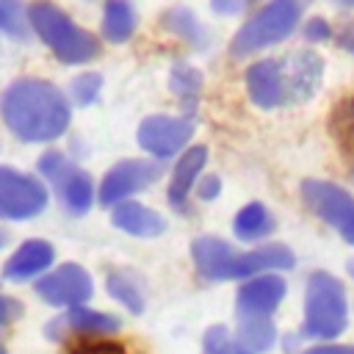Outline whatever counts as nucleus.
<instances>
[{
	"mask_svg": "<svg viewBox=\"0 0 354 354\" xmlns=\"http://www.w3.org/2000/svg\"><path fill=\"white\" fill-rule=\"evenodd\" d=\"M102 88V75L100 72H83L69 83V97L75 105H91L100 97Z\"/></svg>",
	"mask_w": 354,
	"mask_h": 354,
	"instance_id": "cd10ccee",
	"label": "nucleus"
},
{
	"mask_svg": "<svg viewBox=\"0 0 354 354\" xmlns=\"http://www.w3.org/2000/svg\"><path fill=\"white\" fill-rule=\"evenodd\" d=\"M160 25H163L171 36L183 39L185 44H191L194 50H205V47L210 44V36H207L205 25L196 19L194 11H188V8H183V6L169 8V11L160 17Z\"/></svg>",
	"mask_w": 354,
	"mask_h": 354,
	"instance_id": "4be33fe9",
	"label": "nucleus"
},
{
	"mask_svg": "<svg viewBox=\"0 0 354 354\" xmlns=\"http://www.w3.org/2000/svg\"><path fill=\"white\" fill-rule=\"evenodd\" d=\"M279 66H282L288 105H299V102H307L310 97H315V91L321 88V80H324V58L315 50H307V47L290 50V53L279 55Z\"/></svg>",
	"mask_w": 354,
	"mask_h": 354,
	"instance_id": "f8f14e48",
	"label": "nucleus"
},
{
	"mask_svg": "<svg viewBox=\"0 0 354 354\" xmlns=\"http://www.w3.org/2000/svg\"><path fill=\"white\" fill-rule=\"evenodd\" d=\"M348 271H351V277H354V263H351V266H348Z\"/></svg>",
	"mask_w": 354,
	"mask_h": 354,
	"instance_id": "e433bc0d",
	"label": "nucleus"
},
{
	"mask_svg": "<svg viewBox=\"0 0 354 354\" xmlns=\"http://www.w3.org/2000/svg\"><path fill=\"white\" fill-rule=\"evenodd\" d=\"M332 25L324 19V17H310L304 25H301V36L310 41V44H324L332 39Z\"/></svg>",
	"mask_w": 354,
	"mask_h": 354,
	"instance_id": "c85d7f7f",
	"label": "nucleus"
},
{
	"mask_svg": "<svg viewBox=\"0 0 354 354\" xmlns=\"http://www.w3.org/2000/svg\"><path fill=\"white\" fill-rule=\"evenodd\" d=\"M39 174L53 185L61 205L75 216L86 213L97 199V191H94L88 171H83L77 163H72L64 152H55V149L44 152L39 158Z\"/></svg>",
	"mask_w": 354,
	"mask_h": 354,
	"instance_id": "0eeeda50",
	"label": "nucleus"
},
{
	"mask_svg": "<svg viewBox=\"0 0 354 354\" xmlns=\"http://www.w3.org/2000/svg\"><path fill=\"white\" fill-rule=\"evenodd\" d=\"M337 44L346 50V53H351L354 55V25L348 22V25H343L340 30H337Z\"/></svg>",
	"mask_w": 354,
	"mask_h": 354,
	"instance_id": "72a5a7b5",
	"label": "nucleus"
},
{
	"mask_svg": "<svg viewBox=\"0 0 354 354\" xmlns=\"http://www.w3.org/2000/svg\"><path fill=\"white\" fill-rule=\"evenodd\" d=\"M277 230L274 213L263 205V202H249L243 205L235 218H232V232L238 241L243 243H254V241H266L271 232Z\"/></svg>",
	"mask_w": 354,
	"mask_h": 354,
	"instance_id": "aec40b11",
	"label": "nucleus"
},
{
	"mask_svg": "<svg viewBox=\"0 0 354 354\" xmlns=\"http://www.w3.org/2000/svg\"><path fill=\"white\" fill-rule=\"evenodd\" d=\"M246 94L249 100L263 108V111H274L288 105V94H285V80H282V66H279V55L271 58H257L246 66Z\"/></svg>",
	"mask_w": 354,
	"mask_h": 354,
	"instance_id": "4468645a",
	"label": "nucleus"
},
{
	"mask_svg": "<svg viewBox=\"0 0 354 354\" xmlns=\"http://www.w3.org/2000/svg\"><path fill=\"white\" fill-rule=\"evenodd\" d=\"M348 326V299L343 282L329 271H313L304 288L301 337L332 343Z\"/></svg>",
	"mask_w": 354,
	"mask_h": 354,
	"instance_id": "20e7f679",
	"label": "nucleus"
},
{
	"mask_svg": "<svg viewBox=\"0 0 354 354\" xmlns=\"http://www.w3.org/2000/svg\"><path fill=\"white\" fill-rule=\"evenodd\" d=\"M288 293L285 279L277 271L257 274L241 282L235 293V310L241 318H271Z\"/></svg>",
	"mask_w": 354,
	"mask_h": 354,
	"instance_id": "ddd939ff",
	"label": "nucleus"
},
{
	"mask_svg": "<svg viewBox=\"0 0 354 354\" xmlns=\"http://www.w3.org/2000/svg\"><path fill=\"white\" fill-rule=\"evenodd\" d=\"M0 354H6V348H3V346H0Z\"/></svg>",
	"mask_w": 354,
	"mask_h": 354,
	"instance_id": "4c0bfd02",
	"label": "nucleus"
},
{
	"mask_svg": "<svg viewBox=\"0 0 354 354\" xmlns=\"http://www.w3.org/2000/svg\"><path fill=\"white\" fill-rule=\"evenodd\" d=\"M235 340L249 354H266L277 343V326L271 318H241L235 329Z\"/></svg>",
	"mask_w": 354,
	"mask_h": 354,
	"instance_id": "b1692460",
	"label": "nucleus"
},
{
	"mask_svg": "<svg viewBox=\"0 0 354 354\" xmlns=\"http://www.w3.org/2000/svg\"><path fill=\"white\" fill-rule=\"evenodd\" d=\"M47 188L39 177L14 166H0V218L28 221L47 207Z\"/></svg>",
	"mask_w": 354,
	"mask_h": 354,
	"instance_id": "6e6552de",
	"label": "nucleus"
},
{
	"mask_svg": "<svg viewBox=\"0 0 354 354\" xmlns=\"http://www.w3.org/2000/svg\"><path fill=\"white\" fill-rule=\"evenodd\" d=\"M329 130L337 141V147L343 149V155L348 158V169L354 177V94L346 97L329 116Z\"/></svg>",
	"mask_w": 354,
	"mask_h": 354,
	"instance_id": "393cba45",
	"label": "nucleus"
},
{
	"mask_svg": "<svg viewBox=\"0 0 354 354\" xmlns=\"http://www.w3.org/2000/svg\"><path fill=\"white\" fill-rule=\"evenodd\" d=\"M36 296L47 301L50 307H77L86 304L94 293L91 274L77 263H64L58 268H50L36 279Z\"/></svg>",
	"mask_w": 354,
	"mask_h": 354,
	"instance_id": "9b49d317",
	"label": "nucleus"
},
{
	"mask_svg": "<svg viewBox=\"0 0 354 354\" xmlns=\"http://www.w3.org/2000/svg\"><path fill=\"white\" fill-rule=\"evenodd\" d=\"M304 207L354 246V194L337 183L310 177L299 185Z\"/></svg>",
	"mask_w": 354,
	"mask_h": 354,
	"instance_id": "423d86ee",
	"label": "nucleus"
},
{
	"mask_svg": "<svg viewBox=\"0 0 354 354\" xmlns=\"http://www.w3.org/2000/svg\"><path fill=\"white\" fill-rule=\"evenodd\" d=\"M194 191H196V199L213 202V199H218V194H221V180H218L216 174H202Z\"/></svg>",
	"mask_w": 354,
	"mask_h": 354,
	"instance_id": "c756f323",
	"label": "nucleus"
},
{
	"mask_svg": "<svg viewBox=\"0 0 354 354\" xmlns=\"http://www.w3.org/2000/svg\"><path fill=\"white\" fill-rule=\"evenodd\" d=\"M160 174H163V169H160V160H155V158H127V160H119L100 180L97 202L105 205V207H113V205L136 196L138 191L149 188Z\"/></svg>",
	"mask_w": 354,
	"mask_h": 354,
	"instance_id": "1a4fd4ad",
	"label": "nucleus"
},
{
	"mask_svg": "<svg viewBox=\"0 0 354 354\" xmlns=\"http://www.w3.org/2000/svg\"><path fill=\"white\" fill-rule=\"evenodd\" d=\"M335 6H340V8H354V0H332Z\"/></svg>",
	"mask_w": 354,
	"mask_h": 354,
	"instance_id": "f704fd0d",
	"label": "nucleus"
},
{
	"mask_svg": "<svg viewBox=\"0 0 354 354\" xmlns=\"http://www.w3.org/2000/svg\"><path fill=\"white\" fill-rule=\"evenodd\" d=\"M191 136H194V119L191 116H169V113L147 116L136 133L138 147L155 160H169V158H177L180 152H185Z\"/></svg>",
	"mask_w": 354,
	"mask_h": 354,
	"instance_id": "9d476101",
	"label": "nucleus"
},
{
	"mask_svg": "<svg viewBox=\"0 0 354 354\" xmlns=\"http://www.w3.org/2000/svg\"><path fill=\"white\" fill-rule=\"evenodd\" d=\"M207 166V147L205 144H196V147H188L185 152L177 155V163L171 169V180H169V205L180 213L188 210V194L196 188L202 171Z\"/></svg>",
	"mask_w": 354,
	"mask_h": 354,
	"instance_id": "dca6fc26",
	"label": "nucleus"
},
{
	"mask_svg": "<svg viewBox=\"0 0 354 354\" xmlns=\"http://www.w3.org/2000/svg\"><path fill=\"white\" fill-rule=\"evenodd\" d=\"M138 25V14L136 6L130 0H105L102 3V39L111 44H124L127 39H133Z\"/></svg>",
	"mask_w": 354,
	"mask_h": 354,
	"instance_id": "6ab92c4d",
	"label": "nucleus"
},
{
	"mask_svg": "<svg viewBox=\"0 0 354 354\" xmlns=\"http://www.w3.org/2000/svg\"><path fill=\"white\" fill-rule=\"evenodd\" d=\"M3 246H6V232L0 230V249H3Z\"/></svg>",
	"mask_w": 354,
	"mask_h": 354,
	"instance_id": "c9c22d12",
	"label": "nucleus"
},
{
	"mask_svg": "<svg viewBox=\"0 0 354 354\" xmlns=\"http://www.w3.org/2000/svg\"><path fill=\"white\" fill-rule=\"evenodd\" d=\"M105 288H108V296L116 299L124 310L130 313H144L147 307V293H144V282L138 279V274H133L130 268H113L108 277H105Z\"/></svg>",
	"mask_w": 354,
	"mask_h": 354,
	"instance_id": "412c9836",
	"label": "nucleus"
},
{
	"mask_svg": "<svg viewBox=\"0 0 354 354\" xmlns=\"http://www.w3.org/2000/svg\"><path fill=\"white\" fill-rule=\"evenodd\" d=\"M19 315H22V304H19L17 299H11V296L0 293V335H3V329H6V326H11Z\"/></svg>",
	"mask_w": 354,
	"mask_h": 354,
	"instance_id": "7c9ffc66",
	"label": "nucleus"
},
{
	"mask_svg": "<svg viewBox=\"0 0 354 354\" xmlns=\"http://www.w3.org/2000/svg\"><path fill=\"white\" fill-rule=\"evenodd\" d=\"M191 260L199 277L210 282L249 279L268 271H285L296 266V254L282 243H263L257 249L238 252L230 241L216 235H199L191 241Z\"/></svg>",
	"mask_w": 354,
	"mask_h": 354,
	"instance_id": "f03ea898",
	"label": "nucleus"
},
{
	"mask_svg": "<svg viewBox=\"0 0 354 354\" xmlns=\"http://www.w3.org/2000/svg\"><path fill=\"white\" fill-rule=\"evenodd\" d=\"M55 260V249L50 241L44 238H28L22 241V246L6 260L3 266V277L11 282H22V279H33L50 271Z\"/></svg>",
	"mask_w": 354,
	"mask_h": 354,
	"instance_id": "f3484780",
	"label": "nucleus"
},
{
	"mask_svg": "<svg viewBox=\"0 0 354 354\" xmlns=\"http://www.w3.org/2000/svg\"><path fill=\"white\" fill-rule=\"evenodd\" d=\"M119 326H122V321L116 315L86 307V304H77V307H69L61 318L50 321L47 335L55 337V340H61L66 332L75 335V337H111L113 332H119Z\"/></svg>",
	"mask_w": 354,
	"mask_h": 354,
	"instance_id": "2eb2a0df",
	"label": "nucleus"
},
{
	"mask_svg": "<svg viewBox=\"0 0 354 354\" xmlns=\"http://www.w3.org/2000/svg\"><path fill=\"white\" fill-rule=\"evenodd\" d=\"M169 88L180 100L185 116H194V108L202 94V72L196 66H191L188 61H174L169 69Z\"/></svg>",
	"mask_w": 354,
	"mask_h": 354,
	"instance_id": "5701e85b",
	"label": "nucleus"
},
{
	"mask_svg": "<svg viewBox=\"0 0 354 354\" xmlns=\"http://www.w3.org/2000/svg\"><path fill=\"white\" fill-rule=\"evenodd\" d=\"M301 11H304V0H268L235 30L230 41V55L243 58L285 41L288 36L296 33L301 22Z\"/></svg>",
	"mask_w": 354,
	"mask_h": 354,
	"instance_id": "39448f33",
	"label": "nucleus"
},
{
	"mask_svg": "<svg viewBox=\"0 0 354 354\" xmlns=\"http://www.w3.org/2000/svg\"><path fill=\"white\" fill-rule=\"evenodd\" d=\"M301 354H354V346H343V343H318L304 348Z\"/></svg>",
	"mask_w": 354,
	"mask_h": 354,
	"instance_id": "473e14b6",
	"label": "nucleus"
},
{
	"mask_svg": "<svg viewBox=\"0 0 354 354\" xmlns=\"http://www.w3.org/2000/svg\"><path fill=\"white\" fill-rule=\"evenodd\" d=\"M0 30L14 39H28L30 19L22 0H0Z\"/></svg>",
	"mask_w": 354,
	"mask_h": 354,
	"instance_id": "a878e982",
	"label": "nucleus"
},
{
	"mask_svg": "<svg viewBox=\"0 0 354 354\" xmlns=\"http://www.w3.org/2000/svg\"><path fill=\"white\" fill-rule=\"evenodd\" d=\"M30 30L50 47L61 64H88L100 55V39L80 28L64 8L53 0H33L28 6Z\"/></svg>",
	"mask_w": 354,
	"mask_h": 354,
	"instance_id": "7ed1b4c3",
	"label": "nucleus"
},
{
	"mask_svg": "<svg viewBox=\"0 0 354 354\" xmlns=\"http://www.w3.org/2000/svg\"><path fill=\"white\" fill-rule=\"evenodd\" d=\"M0 119L14 138L25 144H47L69 130L72 105L55 83L19 77L0 94Z\"/></svg>",
	"mask_w": 354,
	"mask_h": 354,
	"instance_id": "f257e3e1",
	"label": "nucleus"
},
{
	"mask_svg": "<svg viewBox=\"0 0 354 354\" xmlns=\"http://www.w3.org/2000/svg\"><path fill=\"white\" fill-rule=\"evenodd\" d=\"M249 6V0H210V8L224 17H235Z\"/></svg>",
	"mask_w": 354,
	"mask_h": 354,
	"instance_id": "2f4dec72",
	"label": "nucleus"
},
{
	"mask_svg": "<svg viewBox=\"0 0 354 354\" xmlns=\"http://www.w3.org/2000/svg\"><path fill=\"white\" fill-rule=\"evenodd\" d=\"M111 224L133 238H155V235L166 232V218L138 199H124V202L113 205Z\"/></svg>",
	"mask_w": 354,
	"mask_h": 354,
	"instance_id": "a211bd4d",
	"label": "nucleus"
},
{
	"mask_svg": "<svg viewBox=\"0 0 354 354\" xmlns=\"http://www.w3.org/2000/svg\"><path fill=\"white\" fill-rule=\"evenodd\" d=\"M202 354H249V351L241 348V343L227 326H210L202 337Z\"/></svg>",
	"mask_w": 354,
	"mask_h": 354,
	"instance_id": "bb28decb",
	"label": "nucleus"
}]
</instances>
